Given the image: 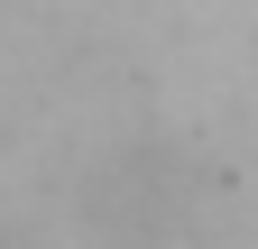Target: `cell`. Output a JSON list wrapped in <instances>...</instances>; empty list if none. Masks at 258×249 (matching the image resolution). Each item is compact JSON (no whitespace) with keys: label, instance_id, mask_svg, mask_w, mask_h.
I'll list each match as a JSON object with an SVG mask.
<instances>
[{"label":"cell","instance_id":"obj_1","mask_svg":"<svg viewBox=\"0 0 258 249\" xmlns=\"http://www.w3.org/2000/svg\"><path fill=\"white\" fill-rule=\"evenodd\" d=\"M83 240L92 249H194L203 184L175 148H111L83 175Z\"/></svg>","mask_w":258,"mask_h":249},{"label":"cell","instance_id":"obj_2","mask_svg":"<svg viewBox=\"0 0 258 249\" xmlns=\"http://www.w3.org/2000/svg\"><path fill=\"white\" fill-rule=\"evenodd\" d=\"M0 249H37V240H28V231H19V222H0Z\"/></svg>","mask_w":258,"mask_h":249}]
</instances>
